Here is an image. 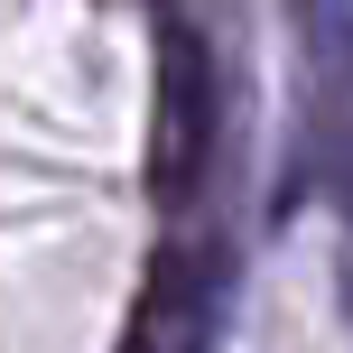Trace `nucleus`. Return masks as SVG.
<instances>
[{
	"instance_id": "obj_1",
	"label": "nucleus",
	"mask_w": 353,
	"mask_h": 353,
	"mask_svg": "<svg viewBox=\"0 0 353 353\" xmlns=\"http://www.w3.org/2000/svg\"><path fill=\"white\" fill-rule=\"evenodd\" d=\"M214 121H223L214 65H205V47H195L186 19H168V37H159V186L176 205L195 195V176L214 159Z\"/></svg>"
},
{
	"instance_id": "obj_2",
	"label": "nucleus",
	"mask_w": 353,
	"mask_h": 353,
	"mask_svg": "<svg viewBox=\"0 0 353 353\" xmlns=\"http://www.w3.org/2000/svg\"><path fill=\"white\" fill-rule=\"evenodd\" d=\"M316 28L335 37V47H353V0H316Z\"/></svg>"
}]
</instances>
